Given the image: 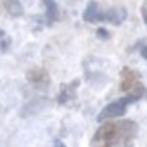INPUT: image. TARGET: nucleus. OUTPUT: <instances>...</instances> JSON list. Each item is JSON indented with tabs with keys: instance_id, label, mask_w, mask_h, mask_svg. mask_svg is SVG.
Returning a JSON list of instances; mask_svg holds the SVG:
<instances>
[{
	"instance_id": "obj_8",
	"label": "nucleus",
	"mask_w": 147,
	"mask_h": 147,
	"mask_svg": "<svg viewBox=\"0 0 147 147\" xmlns=\"http://www.w3.org/2000/svg\"><path fill=\"white\" fill-rule=\"evenodd\" d=\"M5 8H7V11L11 14V16H16V18L22 16V13H24L22 5H21L18 0H10V2H5Z\"/></svg>"
},
{
	"instance_id": "obj_7",
	"label": "nucleus",
	"mask_w": 147,
	"mask_h": 147,
	"mask_svg": "<svg viewBox=\"0 0 147 147\" xmlns=\"http://www.w3.org/2000/svg\"><path fill=\"white\" fill-rule=\"evenodd\" d=\"M46 18H48V24H52L59 19V7L55 2H51V0H46Z\"/></svg>"
},
{
	"instance_id": "obj_9",
	"label": "nucleus",
	"mask_w": 147,
	"mask_h": 147,
	"mask_svg": "<svg viewBox=\"0 0 147 147\" xmlns=\"http://www.w3.org/2000/svg\"><path fill=\"white\" fill-rule=\"evenodd\" d=\"M141 14H142V19H144V22H146V26H147V2H144L142 7H141Z\"/></svg>"
},
{
	"instance_id": "obj_4",
	"label": "nucleus",
	"mask_w": 147,
	"mask_h": 147,
	"mask_svg": "<svg viewBox=\"0 0 147 147\" xmlns=\"http://www.w3.org/2000/svg\"><path fill=\"white\" fill-rule=\"evenodd\" d=\"M131 103H134V101L131 98H128V96L119 98V100H115V101L106 105L105 108L101 109V112L98 114L96 119H98V122H108V120H111V119L120 117V115H123L125 112H127L128 105H131Z\"/></svg>"
},
{
	"instance_id": "obj_2",
	"label": "nucleus",
	"mask_w": 147,
	"mask_h": 147,
	"mask_svg": "<svg viewBox=\"0 0 147 147\" xmlns=\"http://www.w3.org/2000/svg\"><path fill=\"white\" fill-rule=\"evenodd\" d=\"M82 19L86 22H109L114 26H120L127 19V10L123 7H111L108 10H103L101 5L96 2L87 3V8L82 13Z\"/></svg>"
},
{
	"instance_id": "obj_5",
	"label": "nucleus",
	"mask_w": 147,
	"mask_h": 147,
	"mask_svg": "<svg viewBox=\"0 0 147 147\" xmlns=\"http://www.w3.org/2000/svg\"><path fill=\"white\" fill-rule=\"evenodd\" d=\"M79 86V81H73L70 84H62L60 93H59V103H67L76 96V87Z\"/></svg>"
},
{
	"instance_id": "obj_3",
	"label": "nucleus",
	"mask_w": 147,
	"mask_h": 147,
	"mask_svg": "<svg viewBox=\"0 0 147 147\" xmlns=\"http://www.w3.org/2000/svg\"><path fill=\"white\" fill-rule=\"evenodd\" d=\"M120 92L127 93L125 96L131 98L133 101H138L141 98L147 96V89L141 82V74L138 71L131 70L130 67H123L120 71V84H119Z\"/></svg>"
},
{
	"instance_id": "obj_1",
	"label": "nucleus",
	"mask_w": 147,
	"mask_h": 147,
	"mask_svg": "<svg viewBox=\"0 0 147 147\" xmlns=\"http://www.w3.org/2000/svg\"><path fill=\"white\" fill-rule=\"evenodd\" d=\"M138 123L133 120H108L95 131L90 147H134Z\"/></svg>"
},
{
	"instance_id": "obj_11",
	"label": "nucleus",
	"mask_w": 147,
	"mask_h": 147,
	"mask_svg": "<svg viewBox=\"0 0 147 147\" xmlns=\"http://www.w3.org/2000/svg\"><path fill=\"white\" fill-rule=\"evenodd\" d=\"M141 54H142V57L147 60V46H146V48H142V51H141Z\"/></svg>"
},
{
	"instance_id": "obj_10",
	"label": "nucleus",
	"mask_w": 147,
	"mask_h": 147,
	"mask_svg": "<svg viewBox=\"0 0 147 147\" xmlns=\"http://www.w3.org/2000/svg\"><path fill=\"white\" fill-rule=\"evenodd\" d=\"M96 35H98L101 40H106V38H109V33L106 32L105 29H98V30H96Z\"/></svg>"
},
{
	"instance_id": "obj_6",
	"label": "nucleus",
	"mask_w": 147,
	"mask_h": 147,
	"mask_svg": "<svg viewBox=\"0 0 147 147\" xmlns=\"http://www.w3.org/2000/svg\"><path fill=\"white\" fill-rule=\"evenodd\" d=\"M27 79L30 81L32 84H36V86H41V84H48L49 82V76L48 71L43 70V68H33L27 73Z\"/></svg>"
}]
</instances>
